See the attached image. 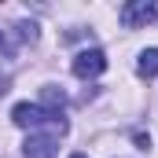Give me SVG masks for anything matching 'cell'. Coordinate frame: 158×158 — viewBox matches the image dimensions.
<instances>
[{
    "label": "cell",
    "instance_id": "obj_1",
    "mask_svg": "<svg viewBox=\"0 0 158 158\" xmlns=\"http://www.w3.org/2000/svg\"><path fill=\"white\" fill-rule=\"evenodd\" d=\"M11 121H15L19 129H44V125H48L52 136H55V132H59V136L66 132V118H63V114H48L37 103H19V107L11 110Z\"/></svg>",
    "mask_w": 158,
    "mask_h": 158
},
{
    "label": "cell",
    "instance_id": "obj_2",
    "mask_svg": "<svg viewBox=\"0 0 158 158\" xmlns=\"http://www.w3.org/2000/svg\"><path fill=\"white\" fill-rule=\"evenodd\" d=\"M118 19H121L125 30H143L147 22H155V19H158V7L151 4V0H129V4H121Z\"/></svg>",
    "mask_w": 158,
    "mask_h": 158
},
{
    "label": "cell",
    "instance_id": "obj_3",
    "mask_svg": "<svg viewBox=\"0 0 158 158\" xmlns=\"http://www.w3.org/2000/svg\"><path fill=\"white\" fill-rule=\"evenodd\" d=\"M103 70H107V55L99 48H85V52L74 55V77L88 81V77H99Z\"/></svg>",
    "mask_w": 158,
    "mask_h": 158
},
{
    "label": "cell",
    "instance_id": "obj_4",
    "mask_svg": "<svg viewBox=\"0 0 158 158\" xmlns=\"http://www.w3.org/2000/svg\"><path fill=\"white\" fill-rule=\"evenodd\" d=\"M22 155H26V158H55V155H59V143H55V136L30 132V140L22 143Z\"/></svg>",
    "mask_w": 158,
    "mask_h": 158
},
{
    "label": "cell",
    "instance_id": "obj_5",
    "mask_svg": "<svg viewBox=\"0 0 158 158\" xmlns=\"http://www.w3.org/2000/svg\"><path fill=\"white\" fill-rule=\"evenodd\" d=\"M37 107H44L48 114H59V110L66 107V92H63L59 85H44V88H40V103H37Z\"/></svg>",
    "mask_w": 158,
    "mask_h": 158
},
{
    "label": "cell",
    "instance_id": "obj_6",
    "mask_svg": "<svg viewBox=\"0 0 158 158\" xmlns=\"http://www.w3.org/2000/svg\"><path fill=\"white\" fill-rule=\"evenodd\" d=\"M136 74L140 77H158V48H143L140 52V59H136Z\"/></svg>",
    "mask_w": 158,
    "mask_h": 158
},
{
    "label": "cell",
    "instance_id": "obj_7",
    "mask_svg": "<svg viewBox=\"0 0 158 158\" xmlns=\"http://www.w3.org/2000/svg\"><path fill=\"white\" fill-rule=\"evenodd\" d=\"M19 37L33 44V40H37V26H33V22H19Z\"/></svg>",
    "mask_w": 158,
    "mask_h": 158
},
{
    "label": "cell",
    "instance_id": "obj_8",
    "mask_svg": "<svg viewBox=\"0 0 158 158\" xmlns=\"http://www.w3.org/2000/svg\"><path fill=\"white\" fill-rule=\"evenodd\" d=\"M0 52H4V55H11V44H7V37H4V33H0Z\"/></svg>",
    "mask_w": 158,
    "mask_h": 158
},
{
    "label": "cell",
    "instance_id": "obj_9",
    "mask_svg": "<svg viewBox=\"0 0 158 158\" xmlns=\"http://www.w3.org/2000/svg\"><path fill=\"white\" fill-rule=\"evenodd\" d=\"M4 92H7V77H0V96H4Z\"/></svg>",
    "mask_w": 158,
    "mask_h": 158
},
{
    "label": "cell",
    "instance_id": "obj_10",
    "mask_svg": "<svg viewBox=\"0 0 158 158\" xmlns=\"http://www.w3.org/2000/svg\"><path fill=\"white\" fill-rule=\"evenodd\" d=\"M70 158H88V155H70Z\"/></svg>",
    "mask_w": 158,
    "mask_h": 158
}]
</instances>
